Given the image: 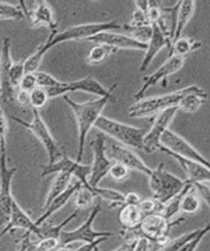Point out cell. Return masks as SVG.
Here are the masks:
<instances>
[{
    "label": "cell",
    "instance_id": "4fadbf2b",
    "mask_svg": "<svg viewBox=\"0 0 210 251\" xmlns=\"http://www.w3.org/2000/svg\"><path fill=\"white\" fill-rule=\"evenodd\" d=\"M41 167L42 177L59 173H66L73 177H76L82 185L91 188L88 183V178L91 173V165L82 164L76 160H73L65 151L59 160L54 163L42 165Z\"/></svg>",
    "mask_w": 210,
    "mask_h": 251
},
{
    "label": "cell",
    "instance_id": "6da1fadb",
    "mask_svg": "<svg viewBox=\"0 0 210 251\" xmlns=\"http://www.w3.org/2000/svg\"><path fill=\"white\" fill-rule=\"evenodd\" d=\"M63 99L72 110L77 123L78 147L76 160L81 163L87 136L102 116L105 107L109 101L113 100V96L98 98L84 102H76L67 95L64 96Z\"/></svg>",
    "mask_w": 210,
    "mask_h": 251
},
{
    "label": "cell",
    "instance_id": "74e56055",
    "mask_svg": "<svg viewBox=\"0 0 210 251\" xmlns=\"http://www.w3.org/2000/svg\"><path fill=\"white\" fill-rule=\"evenodd\" d=\"M138 207L145 217L152 214H162L164 204L160 203V201L152 197V198L142 200Z\"/></svg>",
    "mask_w": 210,
    "mask_h": 251
},
{
    "label": "cell",
    "instance_id": "5b68a950",
    "mask_svg": "<svg viewBox=\"0 0 210 251\" xmlns=\"http://www.w3.org/2000/svg\"><path fill=\"white\" fill-rule=\"evenodd\" d=\"M11 118L13 122L30 131L41 143L48 154V163L55 162L63 155L65 151L63 148L53 138L38 110L32 109V120L30 122L17 116H12Z\"/></svg>",
    "mask_w": 210,
    "mask_h": 251
},
{
    "label": "cell",
    "instance_id": "7402d4cb",
    "mask_svg": "<svg viewBox=\"0 0 210 251\" xmlns=\"http://www.w3.org/2000/svg\"><path fill=\"white\" fill-rule=\"evenodd\" d=\"M178 161L179 165L187 176V181L190 183H210V169L195 161L187 160L173 154H167Z\"/></svg>",
    "mask_w": 210,
    "mask_h": 251
},
{
    "label": "cell",
    "instance_id": "836d02e7",
    "mask_svg": "<svg viewBox=\"0 0 210 251\" xmlns=\"http://www.w3.org/2000/svg\"><path fill=\"white\" fill-rule=\"evenodd\" d=\"M75 204L77 209H88L92 207L95 199L98 197L93 188L81 185L75 194Z\"/></svg>",
    "mask_w": 210,
    "mask_h": 251
},
{
    "label": "cell",
    "instance_id": "d6986e66",
    "mask_svg": "<svg viewBox=\"0 0 210 251\" xmlns=\"http://www.w3.org/2000/svg\"><path fill=\"white\" fill-rule=\"evenodd\" d=\"M96 44H104L112 48L125 50H146L147 45L139 43L128 35L120 34L111 31H103L89 39Z\"/></svg>",
    "mask_w": 210,
    "mask_h": 251
},
{
    "label": "cell",
    "instance_id": "7a4b0ae2",
    "mask_svg": "<svg viewBox=\"0 0 210 251\" xmlns=\"http://www.w3.org/2000/svg\"><path fill=\"white\" fill-rule=\"evenodd\" d=\"M120 28H121V26L117 21H109L69 26L61 32L57 30L51 31L46 41L37 47L35 52L40 57L44 58L46 53L58 44L71 40H88L103 31L118 30Z\"/></svg>",
    "mask_w": 210,
    "mask_h": 251
},
{
    "label": "cell",
    "instance_id": "7c38bea8",
    "mask_svg": "<svg viewBox=\"0 0 210 251\" xmlns=\"http://www.w3.org/2000/svg\"><path fill=\"white\" fill-rule=\"evenodd\" d=\"M16 167L9 168L6 153L0 155V225L7 223L15 200L12 192L13 177Z\"/></svg>",
    "mask_w": 210,
    "mask_h": 251
},
{
    "label": "cell",
    "instance_id": "83f0119b",
    "mask_svg": "<svg viewBox=\"0 0 210 251\" xmlns=\"http://www.w3.org/2000/svg\"><path fill=\"white\" fill-rule=\"evenodd\" d=\"M73 176L66 173H59L53 179L52 183L49 188L46 200L44 203L43 208H46L53 199L60 196L66 191L71 184Z\"/></svg>",
    "mask_w": 210,
    "mask_h": 251
},
{
    "label": "cell",
    "instance_id": "8992f818",
    "mask_svg": "<svg viewBox=\"0 0 210 251\" xmlns=\"http://www.w3.org/2000/svg\"><path fill=\"white\" fill-rule=\"evenodd\" d=\"M148 177L153 198L164 205L180 194L187 183L186 180H183L175 175L166 171L163 163H160L155 169H153Z\"/></svg>",
    "mask_w": 210,
    "mask_h": 251
},
{
    "label": "cell",
    "instance_id": "816d5d0a",
    "mask_svg": "<svg viewBox=\"0 0 210 251\" xmlns=\"http://www.w3.org/2000/svg\"><path fill=\"white\" fill-rule=\"evenodd\" d=\"M133 244H129L124 243L120 246L119 247L116 248L111 251H133ZM97 251H100L99 248H98Z\"/></svg>",
    "mask_w": 210,
    "mask_h": 251
},
{
    "label": "cell",
    "instance_id": "4316f807",
    "mask_svg": "<svg viewBox=\"0 0 210 251\" xmlns=\"http://www.w3.org/2000/svg\"><path fill=\"white\" fill-rule=\"evenodd\" d=\"M194 10H195V1H180L177 19H176L175 33H174L173 42L178 38L182 37L183 31L194 15Z\"/></svg>",
    "mask_w": 210,
    "mask_h": 251
},
{
    "label": "cell",
    "instance_id": "f907efd6",
    "mask_svg": "<svg viewBox=\"0 0 210 251\" xmlns=\"http://www.w3.org/2000/svg\"><path fill=\"white\" fill-rule=\"evenodd\" d=\"M29 95H30V93L18 89L15 98H16L17 102H19L20 105L26 106V105L29 104Z\"/></svg>",
    "mask_w": 210,
    "mask_h": 251
},
{
    "label": "cell",
    "instance_id": "52a82bcc",
    "mask_svg": "<svg viewBox=\"0 0 210 251\" xmlns=\"http://www.w3.org/2000/svg\"><path fill=\"white\" fill-rule=\"evenodd\" d=\"M102 200L97 198V202L93 206L88 218L79 227L72 230H63L60 236V246H67L77 242L92 243L102 237H111L113 233L108 231H97L94 229L93 224L98 214L102 212Z\"/></svg>",
    "mask_w": 210,
    "mask_h": 251
},
{
    "label": "cell",
    "instance_id": "681fc988",
    "mask_svg": "<svg viewBox=\"0 0 210 251\" xmlns=\"http://www.w3.org/2000/svg\"><path fill=\"white\" fill-rule=\"evenodd\" d=\"M141 201V197L137 193L131 192L125 194L124 205H138Z\"/></svg>",
    "mask_w": 210,
    "mask_h": 251
},
{
    "label": "cell",
    "instance_id": "9c48e42d",
    "mask_svg": "<svg viewBox=\"0 0 210 251\" xmlns=\"http://www.w3.org/2000/svg\"><path fill=\"white\" fill-rule=\"evenodd\" d=\"M160 151L175 154L187 160L195 161L210 169V161L193 147L186 139L168 129L160 139Z\"/></svg>",
    "mask_w": 210,
    "mask_h": 251
},
{
    "label": "cell",
    "instance_id": "d590c367",
    "mask_svg": "<svg viewBox=\"0 0 210 251\" xmlns=\"http://www.w3.org/2000/svg\"><path fill=\"white\" fill-rule=\"evenodd\" d=\"M49 100L46 89L41 87H37L33 89L29 95V104L32 109L38 110L43 108Z\"/></svg>",
    "mask_w": 210,
    "mask_h": 251
},
{
    "label": "cell",
    "instance_id": "e575fe53",
    "mask_svg": "<svg viewBox=\"0 0 210 251\" xmlns=\"http://www.w3.org/2000/svg\"><path fill=\"white\" fill-rule=\"evenodd\" d=\"M25 17L21 5L0 1V20H21Z\"/></svg>",
    "mask_w": 210,
    "mask_h": 251
},
{
    "label": "cell",
    "instance_id": "ac0fdd59",
    "mask_svg": "<svg viewBox=\"0 0 210 251\" xmlns=\"http://www.w3.org/2000/svg\"><path fill=\"white\" fill-rule=\"evenodd\" d=\"M25 17L27 18L31 27L37 28L46 26L51 31H57V23L52 8L48 2L38 1L35 2L33 8L29 9L23 1L21 2Z\"/></svg>",
    "mask_w": 210,
    "mask_h": 251
},
{
    "label": "cell",
    "instance_id": "ab89813d",
    "mask_svg": "<svg viewBox=\"0 0 210 251\" xmlns=\"http://www.w3.org/2000/svg\"><path fill=\"white\" fill-rule=\"evenodd\" d=\"M26 74L24 60L13 62L12 66L11 67L10 78L11 84L15 90L17 91V89L19 87L20 83Z\"/></svg>",
    "mask_w": 210,
    "mask_h": 251
},
{
    "label": "cell",
    "instance_id": "cb8c5ba5",
    "mask_svg": "<svg viewBox=\"0 0 210 251\" xmlns=\"http://www.w3.org/2000/svg\"><path fill=\"white\" fill-rule=\"evenodd\" d=\"M207 94L200 87L192 85L191 89L183 96L178 104L179 110L193 113L198 111L207 100Z\"/></svg>",
    "mask_w": 210,
    "mask_h": 251
},
{
    "label": "cell",
    "instance_id": "7bdbcfd3",
    "mask_svg": "<svg viewBox=\"0 0 210 251\" xmlns=\"http://www.w3.org/2000/svg\"><path fill=\"white\" fill-rule=\"evenodd\" d=\"M130 170L121 163L113 162L109 170L108 176L117 182H123L129 177Z\"/></svg>",
    "mask_w": 210,
    "mask_h": 251
},
{
    "label": "cell",
    "instance_id": "5bb4252c",
    "mask_svg": "<svg viewBox=\"0 0 210 251\" xmlns=\"http://www.w3.org/2000/svg\"><path fill=\"white\" fill-rule=\"evenodd\" d=\"M178 107H171L154 116L151 129L144 136L143 150L147 154H151L159 150L160 139L163 134L169 129L170 125L174 120Z\"/></svg>",
    "mask_w": 210,
    "mask_h": 251
},
{
    "label": "cell",
    "instance_id": "f5cc1de1",
    "mask_svg": "<svg viewBox=\"0 0 210 251\" xmlns=\"http://www.w3.org/2000/svg\"><path fill=\"white\" fill-rule=\"evenodd\" d=\"M55 251H71L69 250V249L67 247H65V246H60L59 248H58L57 250Z\"/></svg>",
    "mask_w": 210,
    "mask_h": 251
},
{
    "label": "cell",
    "instance_id": "d6a6232c",
    "mask_svg": "<svg viewBox=\"0 0 210 251\" xmlns=\"http://www.w3.org/2000/svg\"><path fill=\"white\" fill-rule=\"evenodd\" d=\"M117 50L112 47L104 44H96L86 56L87 64L91 66H98L104 62L113 53Z\"/></svg>",
    "mask_w": 210,
    "mask_h": 251
},
{
    "label": "cell",
    "instance_id": "b9f144b4",
    "mask_svg": "<svg viewBox=\"0 0 210 251\" xmlns=\"http://www.w3.org/2000/svg\"><path fill=\"white\" fill-rule=\"evenodd\" d=\"M162 8L160 7L158 1H149L148 8L146 12L147 22L151 25H156L160 22L162 17Z\"/></svg>",
    "mask_w": 210,
    "mask_h": 251
},
{
    "label": "cell",
    "instance_id": "7dc6e473",
    "mask_svg": "<svg viewBox=\"0 0 210 251\" xmlns=\"http://www.w3.org/2000/svg\"><path fill=\"white\" fill-rule=\"evenodd\" d=\"M193 185L194 189L197 192L201 199L204 201L210 208V187L206 183H191Z\"/></svg>",
    "mask_w": 210,
    "mask_h": 251
},
{
    "label": "cell",
    "instance_id": "f6af8a7d",
    "mask_svg": "<svg viewBox=\"0 0 210 251\" xmlns=\"http://www.w3.org/2000/svg\"><path fill=\"white\" fill-rule=\"evenodd\" d=\"M37 87H38L37 83L35 74L26 73L22 78L21 83H20L18 89L26 92V93H30Z\"/></svg>",
    "mask_w": 210,
    "mask_h": 251
},
{
    "label": "cell",
    "instance_id": "44dd1931",
    "mask_svg": "<svg viewBox=\"0 0 210 251\" xmlns=\"http://www.w3.org/2000/svg\"><path fill=\"white\" fill-rule=\"evenodd\" d=\"M153 34L147 44L146 53L140 67V72L144 73L158 53L163 49H171L172 40L161 30L158 25H153Z\"/></svg>",
    "mask_w": 210,
    "mask_h": 251
},
{
    "label": "cell",
    "instance_id": "8fae6325",
    "mask_svg": "<svg viewBox=\"0 0 210 251\" xmlns=\"http://www.w3.org/2000/svg\"><path fill=\"white\" fill-rule=\"evenodd\" d=\"M117 83L113 84L108 89L105 88L98 80L95 78L87 76L69 82H63L61 85L52 87L49 90V96L52 99L64 96L67 93L72 92H83V93L93 94L98 98L113 96V92L117 88Z\"/></svg>",
    "mask_w": 210,
    "mask_h": 251
},
{
    "label": "cell",
    "instance_id": "4dcf8cb0",
    "mask_svg": "<svg viewBox=\"0 0 210 251\" xmlns=\"http://www.w3.org/2000/svg\"><path fill=\"white\" fill-rule=\"evenodd\" d=\"M93 189L98 198L109 203L108 207L110 209L121 208L124 205L125 194L113 188L101 187L99 186Z\"/></svg>",
    "mask_w": 210,
    "mask_h": 251
},
{
    "label": "cell",
    "instance_id": "ba28073f",
    "mask_svg": "<svg viewBox=\"0 0 210 251\" xmlns=\"http://www.w3.org/2000/svg\"><path fill=\"white\" fill-rule=\"evenodd\" d=\"M185 221L184 218L168 220L162 214H155L145 216L140 226L144 236L161 249L170 241L169 234L171 228L180 225Z\"/></svg>",
    "mask_w": 210,
    "mask_h": 251
},
{
    "label": "cell",
    "instance_id": "11a10c76",
    "mask_svg": "<svg viewBox=\"0 0 210 251\" xmlns=\"http://www.w3.org/2000/svg\"><path fill=\"white\" fill-rule=\"evenodd\" d=\"M18 251H20V250H18Z\"/></svg>",
    "mask_w": 210,
    "mask_h": 251
},
{
    "label": "cell",
    "instance_id": "f35d334b",
    "mask_svg": "<svg viewBox=\"0 0 210 251\" xmlns=\"http://www.w3.org/2000/svg\"><path fill=\"white\" fill-rule=\"evenodd\" d=\"M210 232V223L202 228H199L198 232L193 238L189 240L180 251H196L204 237Z\"/></svg>",
    "mask_w": 210,
    "mask_h": 251
},
{
    "label": "cell",
    "instance_id": "bcb514c9",
    "mask_svg": "<svg viewBox=\"0 0 210 251\" xmlns=\"http://www.w3.org/2000/svg\"><path fill=\"white\" fill-rule=\"evenodd\" d=\"M120 234L125 243L129 244H133L143 235L140 226L135 228H123L120 231Z\"/></svg>",
    "mask_w": 210,
    "mask_h": 251
},
{
    "label": "cell",
    "instance_id": "2e32d148",
    "mask_svg": "<svg viewBox=\"0 0 210 251\" xmlns=\"http://www.w3.org/2000/svg\"><path fill=\"white\" fill-rule=\"evenodd\" d=\"M13 61L11 55V39L4 37L0 51V96L4 104H12L17 91L10 82V74Z\"/></svg>",
    "mask_w": 210,
    "mask_h": 251
},
{
    "label": "cell",
    "instance_id": "c3c4849f",
    "mask_svg": "<svg viewBox=\"0 0 210 251\" xmlns=\"http://www.w3.org/2000/svg\"><path fill=\"white\" fill-rule=\"evenodd\" d=\"M108 239V237H102V238L96 240L92 243H84L83 245L80 246L75 251H95L100 244L106 241Z\"/></svg>",
    "mask_w": 210,
    "mask_h": 251
},
{
    "label": "cell",
    "instance_id": "9a60e30c",
    "mask_svg": "<svg viewBox=\"0 0 210 251\" xmlns=\"http://www.w3.org/2000/svg\"><path fill=\"white\" fill-rule=\"evenodd\" d=\"M184 58L176 55H169L168 59L164 62L155 72L151 75L145 77L143 79L141 87L134 95L136 100H139L144 98L146 92L151 87L156 86L158 83H165L166 86L167 78L170 75L177 73L182 69L184 64Z\"/></svg>",
    "mask_w": 210,
    "mask_h": 251
},
{
    "label": "cell",
    "instance_id": "f546056e",
    "mask_svg": "<svg viewBox=\"0 0 210 251\" xmlns=\"http://www.w3.org/2000/svg\"><path fill=\"white\" fill-rule=\"evenodd\" d=\"M200 197L194 189L193 185L188 182L181 201L180 212L187 214H194L200 210Z\"/></svg>",
    "mask_w": 210,
    "mask_h": 251
},
{
    "label": "cell",
    "instance_id": "3957f363",
    "mask_svg": "<svg viewBox=\"0 0 210 251\" xmlns=\"http://www.w3.org/2000/svg\"><path fill=\"white\" fill-rule=\"evenodd\" d=\"M96 128L128 148L143 150L145 129L102 116L96 123Z\"/></svg>",
    "mask_w": 210,
    "mask_h": 251
},
{
    "label": "cell",
    "instance_id": "f1b7e54d",
    "mask_svg": "<svg viewBox=\"0 0 210 251\" xmlns=\"http://www.w3.org/2000/svg\"><path fill=\"white\" fill-rule=\"evenodd\" d=\"M200 42L192 38L181 37L174 40L169 49V55H176L186 58L187 55L202 47Z\"/></svg>",
    "mask_w": 210,
    "mask_h": 251
},
{
    "label": "cell",
    "instance_id": "484cf974",
    "mask_svg": "<svg viewBox=\"0 0 210 251\" xmlns=\"http://www.w3.org/2000/svg\"><path fill=\"white\" fill-rule=\"evenodd\" d=\"M144 214L138 205H124L118 214V220L123 228H135L139 227Z\"/></svg>",
    "mask_w": 210,
    "mask_h": 251
},
{
    "label": "cell",
    "instance_id": "e0dca14e",
    "mask_svg": "<svg viewBox=\"0 0 210 251\" xmlns=\"http://www.w3.org/2000/svg\"><path fill=\"white\" fill-rule=\"evenodd\" d=\"M107 153L113 162L121 163L129 170L139 172L147 176L153 172V169L137 153L124 145L113 144Z\"/></svg>",
    "mask_w": 210,
    "mask_h": 251
},
{
    "label": "cell",
    "instance_id": "60d3db41",
    "mask_svg": "<svg viewBox=\"0 0 210 251\" xmlns=\"http://www.w3.org/2000/svg\"><path fill=\"white\" fill-rule=\"evenodd\" d=\"M36 77L37 86L42 88L48 89L59 86L62 84V81L57 80L56 78L51 75L50 74L43 71H37L34 73Z\"/></svg>",
    "mask_w": 210,
    "mask_h": 251
},
{
    "label": "cell",
    "instance_id": "d4e9b609",
    "mask_svg": "<svg viewBox=\"0 0 210 251\" xmlns=\"http://www.w3.org/2000/svg\"><path fill=\"white\" fill-rule=\"evenodd\" d=\"M79 212V209L76 210L75 211L71 213L69 216L64 219L61 223L55 224V225L52 223L45 222L41 226H38L33 234L36 235L40 240L51 238V237L59 239L61 233L64 230V228L74 219H76Z\"/></svg>",
    "mask_w": 210,
    "mask_h": 251
},
{
    "label": "cell",
    "instance_id": "8d00e7d4",
    "mask_svg": "<svg viewBox=\"0 0 210 251\" xmlns=\"http://www.w3.org/2000/svg\"><path fill=\"white\" fill-rule=\"evenodd\" d=\"M198 230L199 228L192 230L191 232L184 233V234L176 237L175 239L170 240L169 243L158 251H180L181 249H182L190 239L193 238L194 235L197 234Z\"/></svg>",
    "mask_w": 210,
    "mask_h": 251
},
{
    "label": "cell",
    "instance_id": "30bf717a",
    "mask_svg": "<svg viewBox=\"0 0 210 251\" xmlns=\"http://www.w3.org/2000/svg\"><path fill=\"white\" fill-rule=\"evenodd\" d=\"M106 141V136L99 133L94 136L90 143L93 158L88 183L92 188L99 186L105 177L108 176L109 170L113 163L107 153Z\"/></svg>",
    "mask_w": 210,
    "mask_h": 251
},
{
    "label": "cell",
    "instance_id": "db71d44e",
    "mask_svg": "<svg viewBox=\"0 0 210 251\" xmlns=\"http://www.w3.org/2000/svg\"><path fill=\"white\" fill-rule=\"evenodd\" d=\"M98 248H97V249H98ZM97 250H96L95 251H97Z\"/></svg>",
    "mask_w": 210,
    "mask_h": 251
},
{
    "label": "cell",
    "instance_id": "277c9868",
    "mask_svg": "<svg viewBox=\"0 0 210 251\" xmlns=\"http://www.w3.org/2000/svg\"><path fill=\"white\" fill-rule=\"evenodd\" d=\"M191 86L171 93L144 98L137 100L130 107L129 115L131 118L134 119L154 117L165 110L171 107H178L183 96L189 91Z\"/></svg>",
    "mask_w": 210,
    "mask_h": 251
},
{
    "label": "cell",
    "instance_id": "ffe728a7",
    "mask_svg": "<svg viewBox=\"0 0 210 251\" xmlns=\"http://www.w3.org/2000/svg\"><path fill=\"white\" fill-rule=\"evenodd\" d=\"M37 227L35 226V221H33L28 213L25 211L15 199L8 221L3 229L0 231V239L4 235L17 229L26 230V234L30 235L35 232Z\"/></svg>",
    "mask_w": 210,
    "mask_h": 251
},
{
    "label": "cell",
    "instance_id": "603a6c76",
    "mask_svg": "<svg viewBox=\"0 0 210 251\" xmlns=\"http://www.w3.org/2000/svg\"><path fill=\"white\" fill-rule=\"evenodd\" d=\"M81 182L77 181L75 184L69 186L66 191L53 199L48 207L45 208L44 214L41 217H39L36 221H35V226H41L42 224L48 221L53 214L63 208L68 203L71 197L75 195L78 188L81 187Z\"/></svg>",
    "mask_w": 210,
    "mask_h": 251
},
{
    "label": "cell",
    "instance_id": "9f6ffc18",
    "mask_svg": "<svg viewBox=\"0 0 210 251\" xmlns=\"http://www.w3.org/2000/svg\"><path fill=\"white\" fill-rule=\"evenodd\" d=\"M0 109H1V107H0Z\"/></svg>",
    "mask_w": 210,
    "mask_h": 251
},
{
    "label": "cell",
    "instance_id": "ee69618b",
    "mask_svg": "<svg viewBox=\"0 0 210 251\" xmlns=\"http://www.w3.org/2000/svg\"><path fill=\"white\" fill-rule=\"evenodd\" d=\"M8 122L3 110L0 109V152L6 153V138L8 133Z\"/></svg>",
    "mask_w": 210,
    "mask_h": 251
},
{
    "label": "cell",
    "instance_id": "1f68e13d",
    "mask_svg": "<svg viewBox=\"0 0 210 251\" xmlns=\"http://www.w3.org/2000/svg\"><path fill=\"white\" fill-rule=\"evenodd\" d=\"M123 28L130 37L143 44H148L153 34V26L149 24L133 25L127 24L124 25Z\"/></svg>",
    "mask_w": 210,
    "mask_h": 251
}]
</instances>
